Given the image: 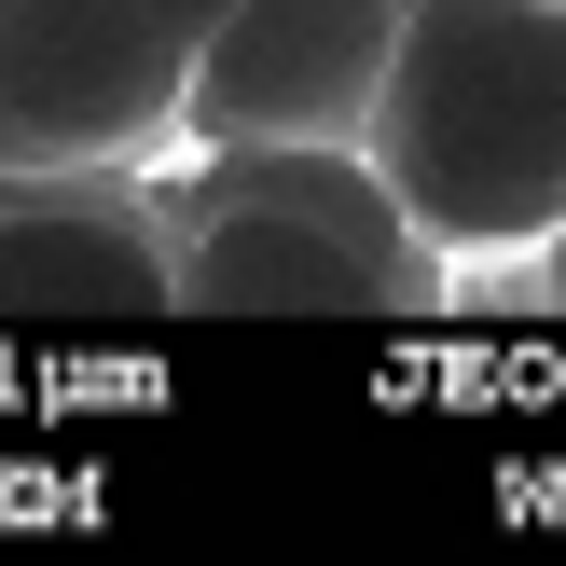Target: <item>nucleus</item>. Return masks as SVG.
I'll return each instance as SVG.
<instances>
[{
    "instance_id": "nucleus-7",
    "label": "nucleus",
    "mask_w": 566,
    "mask_h": 566,
    "mask_svg": "<svg viewBox=\"0 0 566 566\" xmlns=\"http://www.w3.org/2000/svg\"><path fill=\"white\" fill-rule=\"evenodd\" d=\"M525 263H539V276H553V304H566V221H553V235H539V249H525Z\"/></svg>"
},
{
    "instance_id": "nucleus-5",
    "label": "nucleus",
    "mask_w": 566,
    "mask_h": 566,
    "mask_svg": "<svg viewBox=\"0 0 566 566\" xmlns=\"http://www.w3.org/2000/svg\"><path fill=\"white\" fill-rule=\"evenodd\" d=\"M0 318H180L166 193L138 166H0Z\"/></svg>"
},
{
    "instance_id": "nucleus-6",
    "label": "nucleus",
    "mask_w": 566,
    "mask_h": 566,
    "mask_svg": "<svg viewBox=\"0 0 566 566\" xmlns=\"http://www.w3.org/2000/svg\"><path fill=\"white\" fill-rule=\"evenodd\" d=\"M138 14H166L180 42H208V14H221V0H138Z\"/></svg>"
},
{
    "instance_id": "nucleus-3",
    "label": "nucleus",
    "mask_w": 566,
    "mask_h": 566,
    "mask_svg": "<svg viewBox=\"0 0 566 566\" xmlns=\"http://www.w3.org/2000/svg\"><path fill=\"white\" fill-rule=\"evenodd\" d=\"M193 42L138 0H0V166H153L180 153Z\"/></svg>"
},
{
    "instance_id": "nucleus-4",
    "label": "nucleus",
    "mask_w": 566,
    "mask_h": 566,
    "mask_svg": "<svg viewBox=\"0 0 566 566\" xmlns=\"http://www.w3.org/2000/svg\"><path fill=\"white\" fill-rule=\"evenodd\" d=\"M401 0H221L180 70V153L221 138H359Z\"/></svg>"
},
{
    "instance_id": "nucleus-1",
    "label": "nucleus",
    "mask_w": 566,
    "mask_h": 566,
    "mask_svg": "<svg viewBox=\"0 0 566 566\" xmlns=\"http://www.w3.org/2000/svg\"><path fill=\"white\" fill-rule=\"evenodd\" d=\"M359 153L442 263H525L566 221V0H401Z\"/></svg>"
},
{
    "instance_id": "nucleus-2",
    "label": "nucleus",
    "mask_w": 566,
    "mask_h": 566,
    "mask_svg": "<svg viewBox=\"0 0 566 566\" xmlns=\"http://www.w3.org/2000/svg\"><path fill=\"white\" fill-rule=\"evenodd\" d=\"M180 318H442L457 263L401 221L359 138H221L166 193Z\"/></svg>"
}]
</instances>
